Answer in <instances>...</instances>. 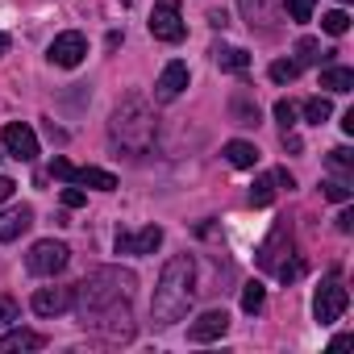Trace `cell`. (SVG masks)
<instances>
[{
	"label": "cell",
	"instance_id": "4",
	"mask_svg": "<svg viewBox=\"0 0 354 354\" xmlns=\"http://www.w3.org/2000/svg\"><path fill=\"white\" fill-rule=\"evenodd\" d=\"M292 254H296V246H292V225L279 221V225L271 230V238L259 246V267H267L275 279L292 283V279H300V271H304V263L292 259Z\"/></svg>",
	"mask_w": 354,
	"mask_h": 354
},
{
	"label": "cell",
	"instance_id": "14",
	"mask_svg": "<svg viewBox=\"0 0 354 354\" xmlns=\"http://www.w3.org/2000/svg\"><path fill=\"white\" fill-rule=\"evenodd\" d=\"M71 300H75L71 288H38L34 292V313L38 317H59V313L71 308Z\"/></svg>",
	"mask_w": 354,
	"mask_h": 354
},
{
	"label": "cell",
	"instance_id": "29",
	"mask_svg": "<svg viewBox=\"0 0 354 354\" xmlns=\"http://www.w3.org/2000/svg\"><path fill=\"white\" fill-rule=\"evenodd\" d=\"M17 313H21V308H17V300H13L9 292H0V325H13V321H17Z\"/></svg>",
	"mask_w": 354,
	"mask_h": 354
},
{
	"label": "cell",
	"instance_id": "8",
	"mask_svg": "<svg viewBox=\"0 0 354 354\" xmlns=\"http://www.w3.org/2000/svg\"><path fill=\"white\" fill-rule=\"evenodd\" d=\"M67 263H71V250H67L63 242H55V238L34 242V250H30V259H26V267H30L34 275H59Z\"/></svg>",
	"mask_w": 354,
	"mask_h": 354
},
{
	"label": "cell",
	"instance_id": "30",
	"mask_svg": "<svg viewBox=\"0 0 354 354\" xmlns=\"http://www.w3.org/2000/svg\"><path fill=\"white\" fill-rule=\"evenodd\" d=\"M275 121H279L283 129H292V125H296V104H292V100H279V104H275Z\"/></svg>",
	"mask_w": 354,
	"mask_h": 354
},
{
	"label": "cell",
	"instance_id": "34",
	"mask_svg": "<svg viewBox=\"0 0 354 354\" xmlns=\"http://www.w3.org/2000/svg\"><path fill=\"white\" fill-rule=\"evenodd\" d=\"M354 230V213L346 209V213H337V234H350Z\"/></svg>",
	"mask_w": 354,
	"mask_h": 354
},
{
	"label": "cell",
	"instance_id": "22",
	"mask_svg": "<svg viewBox=\"0 0 354 354\" xmlns=\"http://www.w3.org/2000/svg\"><path fill=\"white\" fill-rule=\"evenodd\" d=\"M275 201V175H259L250 188V205H271Z\"/></svg>",
	"mask_w": 354,
	"mask_h": 354
},
{
	"label": "cell",
	"instance_id": "31",
	"mask_svg": "<svg viewBox=\"0 0 354 354\" xmlns=\"http://www.w3.org/2000/svg\"><path fill=\"white\" fill-rule=\"evenodd\" d=\"M329 167H333V171H350V167H354L350 150H329Z\"/></svg>",
	"mask_w": 354,
	"mask_h": 354
},
{
	"label": "cell",
	"instance_id": "3",
	"mask_svg": "<svg viewBox=\"0 0 354 354\" xmlns=\"http://www.w3.org/2000/svg\"><path fill=\"white\" fill-rule=\"evenodd\" d=\"M113 142L125 146L129 154L150 150V142H154V117H150V109H146L138 96H129V100L113 113Z\"/></svg>",
	"mask_w": 354,
	"mask_h": 354
},
{
	"label": "cell",
	"instance_id": "6",
	"mask_svg": "<svg viewBox=\"0 0 354 354\" xmlns=\"http://www.w3.org/2000/svg\"><path fill=\"white\" fill-rule=\"evenodd\" d=\"M50 175H55V180H67V184L100 188V192H117V188H121L113 171H100V167H71L63 154H55V162H50Z\"/></svg>",
	"mask_w": 354,
	"mask_h": 354
},
{
	"label": "cell",
	"instance_id": "5",
	"mask_svg": "<svg viewBox=\"0 0 354 354\" xmlns=\"http://www.w3.org/2000/svg\"><path fill=\"white\" fill-rule=\"evenodd\" d=\"M346 304H350V292H346L342 275H337V271H329V275L321 279L317 296H313V317H317L321 325H333V321L346 313Z\"/></svg>",
	"mask_w": 354,
	"mask_h": 354
},
{
	"label": "cell",
	"instance_id": "2",
	"mask_svg": "<svg viewBox=\"0 0 354 354\" xmlns=\"http://www.w3.org/2000/svg\"><path fill=\"white\" fill-rule=\"evenodd\" d=\"M192 292H196V263L188 254H175L162 275H158V288H154V300H150V313L158 325H175L188 317V304H192Z\"/></svg>",
	"mask_w": 354,
	"mask_h": 354
},
{
	"label": "cell",
	"instance_id": "24",
	"mask_svg": "<svg viewBox=\"0 0 354 354\" xmlns=\"http://www.w3.org/2000/svg\"><path fill=\"white\" fill-rule=\"evenodd\" d=\"M296 55H300V63H321V59H329V50H321L317 38H300V42H296Z\"/></svg>",
	"mask_w": 354,
	"mask_h": 354
},
{
	"label": "cell",
	"instance_id": "18",
	"mask_svg": "<svg viewBox=\"0 0 354 354\" xmlns=\"http://www.w3.org/2000/svg\"><path fill=\"white\" fill-rule=\"evenodd\" d=\"M321 88H329V92H354V71L350 67H325L321 71Z\"/></svg>",
	"mask_w": 354,
	"mask_h": 354
},
{
	"label": "cell",
	"instance_id": "35",
	"mask_svg": "<svg viewBox=\"0 0 354 354\" xmlns=\"http://www.w3.org/2000/svg\"><path fill=\"white\" fill-rule=\"evenodd\" d=\"M9 46H13V38H9V34H0V59L9 55Z\"/></svg>",
	"mask_w": 354,
	"mask_h": 354
},
{
	"label": "cell",
	"instance_id": "28",
	"mask_svg": "<svg viewBox=\"0 0 354 354\" xmlns=\"http://www.w3.org/2000/svg\"><path fill=\"white\" fill-rule=\"evenodd\" d=\"M313 9H317V0H288V17H292L296 26H304V21L313 17Z\"/></svg>",
	"mask_w": 354,
	"mask_h": 354
},
{
	"label": "cell",
	"instance_id": "1",
	"mask_svg": "<svg viewBox=\"0 0 354 354\" xmlns=\"http://www.w3.org/2000/svg\"><path fill=\"white\" fill-rule=\"evenodd\" d=\"M133 288H138V279H133L129 271H121V267H100V271H92L84 283L71 288V292H75L71 304H80L84 325L96 329L100 337H109V342H129V337H133V313H129Z\"/></svg>",
	"mask_w": 354,
	"mask_h": 354
},
{
	"label": "cell",
	"instance_id": "21",
	"mask_svg": "<svg viewBox=\"0 0 354 354\" xmlns=\"http://www.w3.org/2000/svg\"><path fill=\"white\" fill-rule=\"evenodd\" d=\"M263 304H267L263 283H259V279H254V283H246V288H242V313H250V317H254V313H263Z\"/></svg>",
	"mask_w": 354,
	"mask_h": 354
},
{
	"label": "cell",
	"instance_id": "36",
	"mask_svg": "<svg viewBox=\"0 0 354 354\" xmlns=\"http://www.w3.org/2000/svg\"><path fill=\"white\" fill-rule=\"evenodd\" d=\"M342 5H350V0H342Z\"/></svg>",
	"mask_w": 354,
	"mask_h": 354
},
{
	"label": "cell",
	"instance_id": "20",
	"mask_svg": "<svg viewBox=\"0 0 354 354\" xmlns=\"http://www.w3.org/2000/svg\"><path fill=\"white\" fill-rule=\"evenodd\" d=\"M329 113H333L329 96H313V100H304V121H313V125H325V121H329Z\"/></svg>",
	"mask_w": 354,
	"mask_h": 354
},
{
	"label": "cell",
	"instance_id": "7",
	"mask_svg": "<svg viewBox=\"0 0 354 354\" xmlns=\"http://www.w3.org/2000/svg\"><path fill=\"white\" fill-rule=\"evenodd\" d=\"M150 34H154L158 42H184L188 26H184V17H180V0H158L154 13H150Z\"/></svg>",
	"mask_w": 354,
	"mask_h": 354
},
{
	"label": "cell",
	"instance_id": "10",
	"mask_svg": "<svg viewBox=\"0 0 354 354\" xmlns=\"http://www.w3.org/2000/svg\"><path fill=\"white\" fill-rule=\"evenodd\" d=\"M84 55H88V38H84L80 30L59 34V38L50 42V50H46V59H50L55 67H80V63H84Z\"/></svg>",
	"mask_w": 354,
	"mask_h": 354
},
{
	"label": "cell",
	"instance_id": "33",
	"mask_svg": "<svg viewBox=\"0 0 354 354\" xmlns=\"http://www.w3.org/2000/svg\"><path fill=\"white\" fill-rule=\"evenodd\" d=\"M13 192H17V184L9 180V175H0V205H5V201H13Z\"/></svg>",
	"mask_w": 354,
	"mask_h": 354
},
{
	"label": "cell",
	"instance_id": "17",
	"mask_svg": "<svg viewBox=\"0 0 354 354\" xmlns=\"http://www.w3.org/2000/svg\"><path fill=\"white\" fill-rule=\"evenodd\" d=\"M225 162H230V167H238V171H250V167L259 162L254 142H225Z\"/></svg>",
	"mask_w": 354,
	"mask_h": 354
},
{
	"label": "cell",
	"instance_id": "9",
	"mask_svg": "<svg viewBox=\"0 0 354 354\" xmlns=\"http://www.w3.org/2000/svg\"><path fill=\"white\" fill-rule=\"evenodd\" d=\"M0 142H5V154L17 158V162H34L38 158V133L26 121H9L5 133H0Z\"/></svg>",
	"mask_w": 354,
	"mask_h": 354
},
{
	"label": "cell",
	"instance_id": "16",
	"mask_svg": "<svg viewBox=\"0 0 354 354\" xmlns=\"http://www.w3.org/2000/svg\"><path fill=\"white\" fill-rule=\"evenodd\" d=\"M46 346V337L42 333H34V329H13V333H5L0 337V354H26V350H42Z\"/></svg>",
	"mask_w": 354,
	"mask_h": 354
},
{
	"label": "cell",
	"instance_id": "12",
	"mask_svg": "<svg viewBox=\"0 0 354 354\" xmlns=\"http://www.w3.org/2000/svg\"><path fill=\"white\" fill-rule=\"evenodd\" d=\"M162 246V230L158 225H146V230H138V234H117V254H154Z\"/></svg>",
	"mask_w": 354,
	"mask_h": 354
},
{
	"label": "cell",
	"instance_id": "23",
	"mask_svg": "<svg viewBox=\"0 0 354 354\" xmlns=\"http://www.w3.org/2000/svg\"><path fill=\"white\" fill-rule=\"evenodd\" d=\"M321 30H325V34H333V38H342V34L350 30V17H346V9H333V13H325V17H321Z\"/></svg>",
	"mask_w": 354,
	"mask_h": 354
},
{
	"label": "cell",
	"instance_id": "37",
	"mask_svg": "<svg viewBox=\"0 0 354 354\" xmlns=\"http://www.w3.org/2000/svg\"><path fill=\"white\" fill-rule=\"evenodd\" d=\"M125 5H133V0H125Z\"/></svg>",
	"mask_w": 354,
	"mask_h": 354
},
{
	"label": "cell",
	"instance_id": "32",
	"mask_svg": "<svg viewBox=\"0 0 354 354\" xmlns=\"http://www.w3.org/2000/svg\"><path fill=\"white\" fill-rule=\"evenodd\" d=\"M63 205H67V209H84V205H88V196H84L80 188H63Z\"/></svg>",
	"mask_w": 354,
	"mask_h": 354
},
{
	"label": "cell",
	"instance_id": "25",
	"mask_svg": "<svg viewBox=\"0 0 354 354\" xmlns=\"http://www.w3.org/2000/svg\"><path fill=\"white\" fill-rule=\"evenodd\" d=\"M296 75H300V63H292V59H275L271 63V80L275 84H292Z\"/></svg>",
	"mask_w": 354,
	"mask_h": 354
},
{
	"label": "cell",
	"instance_id": "19",
	"mask_svg": "<svg viewBox=\"0 0 354 354\" xmlns=\"http://www.w3.org/2000/svg\"><path fill=\"white\" fill-rule=\"evenodd\" d=\"M213 55H217V63H221L225 71H238V75H242V71H250V55H246V50H238V46H217Z\"/></svg>",
	"mask_w": 354,
	"mask_h": 354
},
{
	"label": "cell",
	"instance_id": "15",
	"mask_svg": "<svg viewBox=\"0 0 354 354\" xmlns=\"http://www.w3.org/2000/svg\"><path fill=\"white\" fill-rule=\"evenodd\" d=\"M30 225H34V209L30 205H17L9 213H0V242H17Z\"/></svg>",
	"mask_w": 354,
	"mask_h": 354
},
{
	"label": "cell",
	"instance_id": "27",
	"mask_svg": "<svg viewBox=\"0 0 354 354\" xmlns=\"http://www.w3.org/2000/svg\"><path fill=\"white\" fill-rule=\"evenodd\" d=\"M321 192H325V201H337V205H346V201L354 196L346 180H325V184H321Z\"/></svg>",
	"mask_w": 354,
	"mask_h": 354
},
{
	"label": "cell",
	"instance_id": "11",
	"mask_svg": "<svg viewBox=\"0 0 354 354\" xmlns=\"http://www.w3.org/2000/svg\"><path fill=\"white\" fill-rule=\"evenodd\" d=\"M184 88H188V67L184 63H167L162 75H158V84H154V100L158 104H171V100L184 96Z\"/></svg>",
	"mask_w": 354,
	"mask_h": 354
},
{
	"label": "cell",
	"instance_id": "26",
	"mask_svg": "<svg viewBox=\"0 0 354 354\" xmlns=\"http://www.w3.org/2000/svg\"><path fill=\"white\" fill-rule=\"evenodd\" d=\"M234 121L238 125H259V104H250L246 96H238L234 100Z\"/></svg>",
	"mask_w": 354,
	"mask_h": 354
},
{
	"label": "cell",
	"instance_id": "13",
	"mask_svg": "<svg viewBox=\"0 0 354 354\" xmlns=\"http://www.w3.org/2000/svg\"><path fill=\"white\" fill-rule=\"evenodd\" d=\"M225 329H230V313L225 308H209V313H201L188 325V337L192 342H213V337H225Z\"/></svg>",
	"mask_w": 354,
	"mask_h": 354
}]
</instances>
